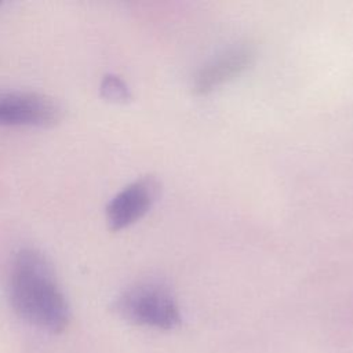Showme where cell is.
<instances>
[{
	"instance_id": "obj_1",
	"label": "cell",
	"mask_w": 353,
	"mask_h": 353,
	"mask_svg": "<svg viewBox=\"0 0 353 353\" xmlns=\"http://www.w3.org/2000/svg\"><path fill=\"white\" fill-rule=\"evenodd\" d=\"M7 290L14 312L26 323L51 334H59L68 327V301L51 263L40 251L26 247L15 252Z\"/></svg>"
},
{
	"instance_id": "obj_2",
	"label": "cell",
	"mask_w": 353,
	"mask_h": 353,
	"mask_svg": "<svg viewBox=\"0 0 353 353\" xmlns=\"http://www.w3.org/2000/svg\"><path fill=\"white\" fill-rule=\"evenodd\" d=\"M113 309L132 324L159 330L174 328L181 321L171 288L157 279H145L131 284L116 298Z\"/></svg>"
},
{
	"instance_id": "obj_3",
	"label": "cell",
	"mask_w": 353,
	"mask_h": 353,
	"mask_svg": "<svg viewBox=\"0 0 353 353\" xmlns=\"http://www.w3.org/2000/svg\"><path fill=\"white\" fill-rule=\"evenodd\" d=\"M61 117L58 103L37 92L12 91L0 94V125L47 127Z\"/></svg>"
},
{
	"instance_id": "obj_4",
	"label": "cell",
	"mask_w": 353,
	"mask_h": 353,
	"mask_svg": "<svg viewBox=\"0 0 353 353\" xmlns=\"http://www.w3.org/2000/svg\"><path fill=\"white\" fill-rule=\"evenodd\" d=\"M160 193L159 181L142 176L112 197L106 205V221L112 230H121L141 219L154 204Z\"/></svg>"
},
{
	"instance_id": "obj_5",
	"label": "cell",
	"mask_w": 353,
	"mask_h": 353,
	"mask_svg": "<svg viewBox=\"0 0 353 353\" xmlns=\"http://www.w3.org/2000/svg\"><path fill=\"white\" fill-rule=\"evenodd\" d=\"M255 58V48L241 43L226 48L205 62L193 77V91L205 95L245 72Z\"/></svg>"
},
{
	"instance_id": "obj_6",
	"label": "cell",
	"mask_w": 353,
	"mask_h": 353,
	"mask_svg": "<svg viewBox=\"0 0 353 353\" xmlns=\"http://www.w3.org/2000/svg\"><path fill=\"white\" fill-rule=\"evenodd\" d=\"M101 95L112 102H127L131 98L127 84L116 74H106L101 83Z\"/></svg>"
}]
</instances>
